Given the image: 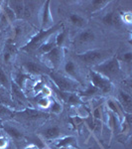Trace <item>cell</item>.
<instances>
[{"mask_svg": "<svg viewBox=\"0 0 132 149\" xmlns=\"http://www.w3.org/2000/svg\"><path fill=\"white\" fill-rule=\"evenodd\" d=\"M94 72L102 74L106 79L111 81L114 80H118V79L122 78L123 73L120 67V63L117 60L116 57H111L109 59L105 60L102 63L97 65V66L92 67V69Z\"/></svg>", "mask_w": 132, "mask_h": 149, "instance_id": "cell-1", "label": "cell"}, {"mask_svg": "<svg viewBox=\"0 0 132 149\" xmlns=\"http://www.w3.org/2000/svg\"><path fill=\"white\" fill-rule=\"evenodd\" d=\"M63 27H64V24L62 22H59L50 29H47V30H40L38 34L33 36L32 39L29 41L25 46H23L21 48V50L25 52H28V53L36 51L41 45L44 44L46 41L49 40L53 34L57 33L58 31H60Z\"/></svg>", "mask_w": 132, "mask_h": 149, "instance_id": "cell-2", "label": "cell"}, {"mask_svg": "<svg viewBox=\"0 0 132 149\" xmlns=\"http://www.w3.org/2000/svg\"><path fill=\"white\" fill-rule=\"evenodd\" d=\"M76 58L83 63L94 67L111 58V51L105 49H90L85 52L78 53Z\"/></svg>", "mask_w": 132, "mask_h": 149, "instance_id": "cell-3", "label": "cell"}, {"mask_svg": "<svg viewBox=\"0 0 132 149\" xmlns=\"http://www.w3.org/2000/svg\"><path fill=\"white\" fill-rule=\"evenodd\" d=\"M49 76L60 92L72 93H79V88H80L81 84L71 79L67 74H60L57 72H50Z\"/></svg>", "mask_w": 132, "mask_h": 149, "instance_id": "cell-4", "label": "cell"}, {"mask_svg": "<svg viewBox=\"0 0 132 149\" xmlns=\"http://www.w3.org/2000/svg\"><path fill=\"white\" fill-rule=\"evenodd\" d=\"M97 33L92 29H83L79 32L74 39V44L76 48L83 49L85 47H88L97 41Z\"/></svg>", "mask_w": 132, "mask_h": 149, "instance_id": "cell-5", "label": "cell"}, {"mask_svg": "<svg viewBox=\"0 0 132 149\" xmlns=\"http://www.w3.org/2000/svg\"><path fill=\"white\" fill-rule=\"evenodd\" d=\"M49 116L48 113L41 111V110H37L34 109H25L22 111H14L13 117L20 120H23L25 122H33V121H37L41 118H46Z\"/></svg>", "mask_w": 132, "mask_h": 149, "instance_id": "cell-6", "label": "cell"}, {"mask_svg": "<svg viewBox=\"0 0 132 149\" xmlns=\"http://www.w3.org/2000/svg\"><path fill=\"white\" fill-rule=\"evenodd\" d=\"M90 84L100 91L102 93H108L112 90V84L108 79H106L102 74L97 73L93 70L90 71Z\"/></svg>", "mask_w": 132, "mask_h": 149, "instance_id": "cell-7", "label": "cell"}, {"mask_svg": "<svg viewBox=\"0 0 132 149\" xmlns=\"http://www.w3.org/2000/svg\"><path fill=\"white\" fill-rule=\"evenodd\" d=\"M64 59V49L55 47L49 53L43 55V60L46 62V66L52 69H58L61 66Z\"/></svg>", "mask_w": 132, "mask_h": 149, "instance_id": "cell-8", "label": "cell"}, {"mask_svg": "<svg viewBox=\"0 0 132 149\" xmlns=\"http://www.w3.org/2000/svg\"><path fill=\"white\" fill-rule=\"evenodd\" d=\"M23 69L27 74H30L31 76H40L46 73L47 67H44L40 63H37L32 60H25L22 63Z\"/></svg>", "mask_w": 132, "mask_h": 149, "instance_id": "cell-9", "label": "cell"}, {"mask_svg": "<svg viewBox=\"0 0 132 149\" xmlns=\"http://www.w3.org/2000/svg\"><path fill=\"white\" fill-rule=\"evenodd\" d=\"M65 73L68 77H69L71 79L75 80L76 81H78L79 84H83V78H81V71L79 69L78 65H76L73 60H68L65 64Z\"/></svg>", "mask_w": 132, "mask_h": 149, "instance_id": "cell-10", "label": "cell"}, {"mask_svg": "<svg viewBox=\"0 0 132 149\" xmlns=\"http://www.w3.org/2000/svg\"><path fill=\"white\" fill-rule=\"evenodd\" d=\"M10 93H11V98L13 102H18L20 104H27L28 103V97L25 95L24 91L21 88L16 85L14 81H11V85H10Z\"/></svg>", "mask_w": 132, "mask_h": 149, "instance_id": "cell-11", "label": "cell"}, {"mask_svg": "<svg viewBox=\"0 0 132 149\" xmlns=\"http://www.w3.org/2000/svg\"><path fill=\"white\" fill-rule=\"evenodd\" d=\"M101 22L107 27H114V28H120L122 25V21L120 15L114 11H110L106 13L104 16H102Z\"/></svg>", "mask_w": 132, "mask_h": 149, "instance_id": "cell-12", "label": "cell"}, {"mask_svg": "<svg viewBox=\"0 0 132 149\" xmlns=\"http://www.w3.org/2000/svg\"><path fill=\"white\" fill-rule=\"evenodd\" d=\"M50 3L51 1L47 0L44 4L43 7V11H42V22H41V30H47L53 27V17L51 11H50Z\"/></svg>", "mask_w": 132, "mask_h": 149, "instance_id": "cell-13", "label": "cell"}, {"mask_svg": "<svg viewBox=\"0 0 132 149\" xmlns=\"http://www.w3.org/2000/svg\"><path fill=\"white\" fill-rule=\"evenodd\" d=\"M118 102L121 109L125 110L128 114H131L132 110V97L128 93L123 90H119L118 92Z\"/></svg>", "mask_w": 132, "mask_h": 149, "instance_id": "cell-14", "label": "cell"}, {"mask_svg": "<svg viewBox=\"0 0 132 149\" xmlns=\"http://www.w3.org/2000/svg\"><path fill=\"white\" fill-rule=\"evenodd\" d=\"M61 128L59 126H48L40 131V135L47 140H55L61 136Z\"/></svg>", "mask_w": 132, "mask_h": 149, "instance_id": "cell-15", "label": "cell"}, {"mask_svg": "<svg viewBox=\"0 0 132 149\" xmlns=\"http://www.w3.org/2000/svg\"><path fill=\"white\" fill-rule=\"evenodd\" d=\"M16 53H17V49L16 46L11 40H9L8 42L5 44V48L3 51V61L5 64H10L12 62V59H14Z\"/></svg>", "mask_w": 132, "mask_h": 149, "instance_id": "cell-16", "label": "cell"}, {"mask_svg": "<svg viewBox=\"0 0 132 149\" xmlns=\"http://www.w3.org/2000/svg\"><path fill=\"white\" fill-rule=\"evenodd\" d=\"M1 127L4 129V131H5L6 133L10 136V137L15 139V140H20V139H22L24 137L23 132L21 131L19 128H17L16 126L12 125V124H10V123L4 122V123H2Z\"/></svg>", "mask_w": 132, "mask_h": 149, "instance_id": "cell-17", "label": "cell"}, {"mask_svg": "<svg viewBox=\"0 0 132 149\" xmlns=\"http://www.w3.org/2000/svg\"><path fill=\"white\" fill-rule=\"evenodd\" d=\"M9 7L13 10L14 14L16 16L17 20H21L23 19V14H24V1H17V0H14V1H9Z\"/></svg>", "mask_w": 132, "mask_h": 149, "instance_id": "cell-18", "label": "cell"}, {"mask_svg": "<svg viewBox=\"0 0 132 149\" xmlns=\"http://www.w3.org/2000/svg\"><path fill=\"white\" fill-rule=\"evenodd\" d=\"M76 140L75 137L73 136H67V137L61 138L57 141V143L55 144L57 148H76Z\"/></svg>", "mask_w": 132, "mask_h": 149, "instance_id": "cell-19", "label": "cell"}, {"mask_svg": "<svg viewBox=\"0 0 132 149\" xmlns=\"http://www.w3.org/2000/svg\"><path fill=\"white\" fill-rule=\"evenodd\" d=\"M68 19L69 20L72 25H74L75 27H78V28L85 27L86 24V19L83 17V16H81V14H78V13H69Z\"/></svg>", "mask_w": 132, "mask_h": 149, "instance_id": "cell-20", "label": "cell"}, {"mask_svg": "<svg viewBox=\"0 0 132 149\" xmlns=\"http://www.w3.org/2000/svg\"><path fill=\"white\" fill-rule=\"evenodd\" d=\"M12 77H13V78H12V81H14V83H15L19 88H22L23 91H24V88H25L26 81L31 78L28 74L21 73V72H17V73L12 74Z\"/></svg>", "mask_w": 132, "mask_h": 149, "instance_id": "cell-21", "label": "cell"}, {"mask_svg": "<svg viewBox=\"0 0 132 149\" xmlns=\"http://www.w3.org/2000/svg\"><path fill=\"white\" fill-rule=\"evenodd\" d=\"M109 3L110 1H107V0H92V1L90 2V5H88V9L90 13H93V12H97L101 10V9H104Z\"/></svg>", "mask_w": 132, "mask_h": 149, "instance_id": "cell-22", "label": "cell"}, {"mask_svg": "<svg viewBox=\"0 0 132 149\" xmlns=\"http://www.w3.org/2000/svg\"><path fill=\"white\" fill-rule=\"evenodd\" d=\"M55 47H57L56 41H55V39L53 40L52 38H50V39L46 41L44 44L41 45V46L36 50V52L39 53L40 55H45V54H47V53H49L51 50L54 49Z\"/></svg>", "mask_w": 132, "mask_h": 149, "instance_id": "cell-23", "label": "cell"}, {"mask_svg": "<svg viewBox=\"0 0 132 149\" xmlns=\"http://www.w3.org/2000/svg\"><path fill=\"white\" fill-rule=\"evenodd\" d=\"M68 35H69V32L66 28L63 27L62 28V31L59 33L56 38H55V41H56V45L57 47H60V48H63V46L65 45V43L67 42L68 40Z\"/></svg>", "mask_w": 132, "mask_h": 149, "instance_id": "cell-24", "label": "cell"}, {"mask_svg": "<svg viewBox=\"0 0 132 149\" xmlns=\"http://www.w3.org/2000/svg\"><path fill=\"white\" fill-rule=\"evenodd\" d=\"M10 85H11V81L6 76L3 69L0 67V88H4V90L8 91L10 93Z\"/></svg>", "mask_w": 132, "mask_h": 149, "instance_id": "cell-25", "label": "cell"}, {"mask_svg": "<svg viewBox=\"0 0 132 149\" xmlns=\"http://www.w3.org/2000/svg\"><path fill=\"white\" fill-rule=\"evenodd\" d=\"M0 103L10 107V109L15 107V104H14L13 100H12V98L10 97V93H4L3 92H1V91H0Z\"/></svg>", "mask_w": 132, "mask_h": 149, "instance_id": "cell-26", "label": "cell"}, {"mask_svg": "<svg viewBox=\"0 0 132 149\" xmlns=\"http://www.w3.org/2000/svg\"><path fill=\"white\" fill-rule=\"evenodd\" d=\"M80 95H85V97H92V95H98L100 93V91L98 88H95L94 86H92V84L88 86V88L85 91V92H79Z\"/></svg>", "mask_w": 132, "mask_h": 149, "instance_id": "cell-27", "label": "cell"}, {"mask_svg": "<svg viewBox=\"0 0 132 149\" xmlns=\"http://www.w3.org/2000/svg\"><path fill=\"white\" fill-rule=\"evenodd\" d=\"M13 109L0 103V119H3L5 117H13Z\"/></svg>", "mask_w": 132, "mask_h": 149, "instance_id": "cell-28", "label": "cell"}, {"mask_svg": "<svg viewBox=\"0 0 132 149\" xmlns=\"http://www.w3.org/2000/svg\"><path fill=\"white\" fill-rule=\"evenodd\" d=\"M3 13L5 14V16L7 17V19H8L9 22H14L15 20H17L13 10H12V9L8 5L4 6V12H3Z\"/></svg>", "mask_w": 132, "mask_h": 149, "instance_id": "cell-29", "label": "cell"}, {"mask_svg": "<svg viewBox=\"0 0 132 149\" xmlns=\"http://www.w3.org/2000/svg\"><path fill=\"white\" fill-rule=\"evenodd\" d=\"M116 58H117V60L119 61V63H120V62H123V63H125L127 65H130L131 64V60H132V53L131 52L124 53V54H122L121 56H118Z\"/></svg>", "mask_w": 132, "mask_h": 149, "instance_id": "cell-30", "label": "cell"}, {"mask_svg": "<svg viewBox=\"0 0 132 149\" xmlns=\"http://www.w3.org/2000/svg\"><path fill=\"white\" fill-rule=\"evenodd\" d=\"M107 104H108L109 109H112V111H113L114 113H116L119 117H121V116H122V114H121L122 109H118V107H117V103H116V102H112V100H108Z\"/></svg>", "mask_w": 132, "mask_h": 149, "instance_id": "cell-31", "label": "cell"}, {"mask_svg": "<svg viewBox=\"0 0 132 149\" xmlns=\"http://www.w3.org/2000/svg\"><path fill=\"white\" fill-rule=\"evenodd\" d=\"M37 103H38V105H39L41 109H47V107L50 105V100H49V98H48V97L43 95L42 97L38 100Z\"/></svg>", "mask_w": 132, "mask_h": 149, "instance_id": "cell-32", "label": "cell"}, {"mask_svg": "<svg viewBox=\"0 0 132 149\" xmlns=\"http://www.w3.org/2000/svg\"><path fill=\"white\" fill-rule=\"evenodd\" d=\"M51 110H52V112H54V113H60V112L62 111V105L58 102H55L54 100L52 103Z\"/></svg>", "mask_w": 132, "mask_h": 149, "instance_id": "cell-33", "label": "cell"}, {"mask_svg": "<svg viewBox=\"0 0 132 149\" xmlns=\"http://www.w3.org/2000/svg\"><path fill=\"white\" fill-rule=\"evenodd\" d=\"M7 145V140L4 137H0V149L5 148Z\"/></svg>", "mask_w": 132, "mask_h": 149, "instance_id": "cell-34", "label": "cell"}, {"mask_svg": "<svg viewBox=\"0 0 132 149\" xmlns=\"http://www.w3.org/2000/svg\"><path fill=\"white\" fill-rule=\"evenodd\" d=\"M93 117H95L97 119L100 118V109H94V112H93Z\"/></svg>", "mask_w": 132, "mask_h": 149, "instance_id": "cell-35", "label": "cell"}, {"mask_svg": "<svg viewBox=\"0 0 132 149\" xmlns=\"http://www.w3.org/2000/svg\"><path fill=\"white\" fill-rule=\"evenodd\" d=\"M26 149H38L37 147H36L35 145H31V146H29V147H27Z\"/></svg>", "mask_w": 132, "mask_h": 149, "instance_id": "cell-36", "label": "cell"}, {"mask_svg": "<svg viewBox=\"0 0 132 149\" xmlns=\"http://www.w3.org/2000/svg\"><path fill=\"white\" fill-rule=\"evenodd\" d=\"M2 123H3V121H2V119H0V127H1Z\"/></svg>", "mask_w": 132, "mask_h": 149, "instance_id": "cell-37", "label": "cell"}, {"mask_svg": "<svg viewBox=\"0 0 132 149\" xmlns=\"http://www.w3.org/2000/svg\"><path fill=\"white\" fill-rule=\"evenodd\" d=\"M44 149H45V148H44Z\"/></svg>", "mask_w": 132, "mask_h": 149, "instance_id": "cell-38", "label": "cell"}]
</instances>
